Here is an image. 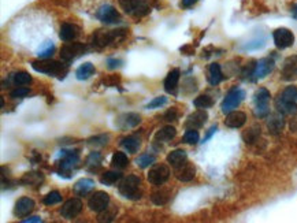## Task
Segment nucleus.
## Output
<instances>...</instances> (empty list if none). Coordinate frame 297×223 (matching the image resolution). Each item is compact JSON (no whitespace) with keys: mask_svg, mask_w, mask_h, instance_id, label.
<instances>
[{"mask_svg":"<svg viewBox=\"0 0 297 223\" xmlns=\"http://www.w3.org/2000/svg\"><path fill=\"white\" fill-rule=\"evenodd\" d=\"M126 33H128V32L125 29H116V30L99 29L96 30L93 35H92L91 43H92V45H93L94 48L102 50V48H106V47H109L111 44L122 41L123 38L126 37Z\"/></svg>","mask_w":297,"mask_h":223,"instance_id":"f257e3e1","label":"nucleus"},{"mask_svg":"<svg viewBox=\"0 0 297 223\" xmlns=\"http://www.w3.org/2000/svg\"><path fill=\"white\" fill-rule=\"evenodd\" d=\"M33 70L37 73H44V74H50V75H56L59 79L65 78L67 74V67L59 63L56 60H51V59H40L32 63Z\"/></svg>","mask_w":297,"mask_h":223,"instance_id":"f03ea898","label":"nucleus"},{"mask_svg":"<svg viewBox=\"0 0 297 223\" xmlns=\"http://www.w3.org/2000/svg\"><path fill=\"white\" fill-rule=\"evenodd\" d=\"M141 185V178L137 175H129L126 178H123L122 182L119 184L118 190L122 194L123 197L130 199V200H136L141 197V192L138 190Z\"/></svg>","mask_w":297,"mask_h":223,"instance_id":"7ed1b4c3","label":"nucleus"},{"mask_svg":"<svg viewBox=\"0 0 297 223\" xmlns=\"http://www.w3.org/2000/svg\"><path fill=\"white\" fill-rule=\"evenodd\" d=\"M270 99L271 94L266 88H260L256 91V93L254 96L255 101V114L259 118H264L268 115L270 112Z\"/></svg>","mask_w":297,"mask_h":223,"instance_id":"20e7f679","label":"nucleus"},{"mask_svg":"<svg viewBox=\"0 0 297 223\" xmlns=\"http://www.w3.org/2000/svg\"><path fill=\"white\" fill-rule=\"evenodd\" d=\"M119 6L126 14L133 17H144L149 13V7L144 0H118Z\"/></svg>","mask_w":297,"mask_h":223,"instance_id":"39448f33","label":"nucleus"},{"mask_svg":"<svg viewBox=\"0 0 297 223\" xmlns=\"http://www.w3.org/2000/svg\"><path fill=\"white\" fill-rule=\"evenodd\" d=\"M244 97H245V92L242 89H239V88L232 89L229 93L226 94L225 100H223L222 106H221L222 112L223 114H229V112L234 111L240 106V103L244 100Z\"/></svg>","mask_w":297,"mask_h":223,"instance_id":"423d86ee","label":"nucleus"},{"mask_svg":"<svg viewBox=\"0 0 297 223\" xmlns=\"http://www.w3.org/2000/svg\"><path fill=\"white\" fill-rule=\"evenodd\" d=\"M87 52V45L81 43H66L60 48V58L65 62H72L74 59L80 58Z\"/></svg>","mask_w":297,"mask_h":223,"instance_id":"0eeeda50","label":"nucleus"},{"mask_svg":"<svg viewBox=\"0 0 297 223\" xmlns=\"http://www.w3.org/2000/svg\"><path fill=\"white\" fill-rule=\"evenodd\" d=\"M170 168L166 165H155L151 167L149 173H148V181L155 185V186H160L163 184H166L167 180L170 178Z\"/></svg>","mask_w":297,"mask_h":223,"instance_id":"6e6552de","label":"nucleus"},{"mask_svg":"<svg viewBox=\"0 0 297 223\" xmlns=\"http://www.w3.org/2000/svg\"><path fill=\"white\" fill-rule=\"evenodd\" d=\"M273 38H274L276 47L279 50L289 48L295 43V35L292 33V30L286 29V28H279V29L274 30Z\"/></svg>","mask_w":297,"mask_h":223,"instance_id":"1a4fd4ad","label":"nucleus"},{"mask_svg":"<svg viewBox=\"0 0 297 223\" xmlns=\"http://www.w3.org/2000/svg\"><path fill=\"white\" fill-rule=\"evenodd\" d=\"M109 205L110 196L106 192H94L88 202V207L93 212H102L103 209H106Z\"/></svg>","mask_w":297,"mask_h":223,"instance_id":"9d476101","label":"nucleus"},{"mask_svg":"<svg viewBox=\"0 0 297 223\" xmlns=\"http://www.w3.org/2000/svg\"><path fill=\"white\" fill-rule=\"evenodd\" d=\"M96 17L99 21H102L103 23H107V25H111V23H118L121 21V15L116 11L115 8L110 4H106V6H102V7L97 10L96 13Z\"/></svg>","mask_w":297,"mask_h":223,"instance_id":"9b49d317","label":"nucleus"},{"mask_svg":"<svg viewBox=\"0 0 297 223\" xmlns=\"http://www.w3.org/2000/svg\"><path fill=\"white\" fill-rule=\"evenodd\" d=\"M82 211V202L80 199H70L63 204V207L60 209V214L65 219H73L80 214Z\"/></svg>","mask_w":297,"mask_h":223,"instance_id":"f8f14e48","label":"nucleus"},{"mask_svg":"<svg viewBox=\"0 0 297 223\" xmlns=\"http://www.w3.org/2000/svg\"><path fill=\"white\" fill-rule=\"evenodd\" d=\"M274 69V60L271 58H264L259 60L255 65L254 73H252V79H261L264 78L266 75H268L270 73L273 72Z\"/></svg>","mask_w":297,"mask_h":223,"instance_id":"ddd939ff","label":"nucleus"},{"mask_svg":"<svg viewBox=\"0 0 297 223\" xmlns=\"http://www.w3.org/2000/svg\"><path fill=\"white\" fill-rule=\"evenodd\" d=\"M80 26H77L75 23H70V22H66L60 26V30H59V37L62 41L65 43H70V41H74L77 37L80 36Z\"/></svg>","mask_w":297,"mask_h":223,"instance_id":"4468645a","label":"nucleus"},{"mask_svg":"<svg viewBox=\"0 0 297 223\" xmlns=\"http://www.w3.org/2000/svg\"><path fill=\"white\" fill-rule=\"evenodd\" d=\"M207 119H208V114L204 111V110H197L196 112H193V114H190V115L188 116V119H186V122H185V128L186 129H200V128H203L204 123L207 122Z\"/></svg>","mask_w":297,"mask_h":223,"instance_id":"2eb2a0df","label":"nucleus"},{"mask_svg":"<svg viewBox=\"0 0 297 223\" xmlns=\"http://www.w3.org/2000/svg\"><path fill=\"white\" fill-rule=\"evenodd\" d=\"M35 209V202L29 197H21L18 202L15 203L14 215L17 218H25L28 216Z\"/></svg>","mask_w":297,"mask_h":223,"instance_id":"dca6fc26","label":"nucleus"},{"mask_svg":"<svg viewBox=\"0 0 297 223\" xmlns=\"http://www.w3.org/2000/svg\"><path fill=\"white\" fill-rule=\"evenodd\" d=\"M141 122V116L136 114V112H128V114H123L118 119H116V126L119 129H131V128H136Z\"/></svg>","mask_w":297,"mask_h":223,"instance_id":"f3484780","label":"nucleus"},{"mask_svg":"<svg viewBox=\"0 0 297 223\" xmlns=\"http://www.w3.org/2000/svg\"><path fill=\"white\" fill-rule=\"evenodd\" d=\"M174 173H175V177H177V180L178 181H182V182H189V181H192L193 178H195L196 168H195V166L192 165V163L186 162V163H184V165L180 166V167L174 168Z\"/></svg>","mask_w":297,"mask_h":223,"instance_id":"a211bd4d","label":"nucleus"},{"mask_svg":"<svg viewBox=\"0 0 297 223\" xmlns=\"http://www.w3.org/2000/svg\"><path fill=\"white\" fill-rule=\"evenodd\" d=\"M246 122V115L242 111H232L226 115L225 125L232 129H240Z\"/></svg>","mask_w":297,"mask_h":223,"instance_id":"6ab92c4d","label":"nucleus"},{"mask_svg":"<svg viewBox=\"0 0 297 223\" xmlns=\"http://www.w3.org/2000/svg\"><path fill=\"white\" fill-rule=\"evenodd\" d=\"M297 77V55L289 56L285 60L282 67V78L285 81H292Z\"/></svg>","mask_w":297,"mask_h":223,"instance_id":"aec40b11","label":"nucleus"},{"mask_svg":"<svg viewBox=\"0 0 297 223\" xmlns=\"http://www.w3.org/2000/svg\"><path fill=\"white\" fill-rule=\"evenodd\" d=\"M180 75H181V72L178 69H173L167 74L166 79H165V89L167 93H175V91L178 88V82H180Z\"/></svg>","mask_w":297,"mask_h":223,"instance_id":"412c9836","label":"nucleus"},{"mask_svg":"<svg viewBox=\"0 0 297 223\" xmlns=\"http://www.w3.org/2000/svg\"><path fill=\"white\" fill-rule=\"evenodd\" d=\"M186 162H188V155L184 149H175L167 155V163L171 165V167H174V168L180 167Z\"/></svg>","mask_w":297,"mask_h":223,"instance_id":"4be33fe9","label":"nucleus"},{"mask_svg":"<svg viewBox=\"0 0 297 223\" xmlns=\"http://www.w3.org/2000/svg\"><path fill=\"white\" fill-rule=\"evenodd\" d=\"M267 128H268V131H270L271 134H274V136L279 134V133H281V131L283 130V128H285V121H283V116L279 115V114L271 116V118L268 119Z\"/></svg>","mask_w":297,"mask_h":223,"instance_id":"5701e85b","label":"nucleus"},{"mask_svg":"<svg viewBox=\"0 0 297 223\" xmlns=\"http://www.w3.org/2000/svg\"><path fill=\"white\" fill-rule=\"evenodd\" d=\"M277 110L283 114V115H295L297 114V104L296 103H289V101L281 100L279 97H277L276 100Z\"/></svg>","mask_w":297,"mask_h":223,"instance_id":"b1692460","label":"nucleus"},{"mask_svg":"<svg viewBox=\"0 0 297 223\" xmlns=\"http://www.w3.org/2000/svg\"><path fill=\"white\" fill-rule=\"evenodd\" d=\"M175 134H177L175 128H173V126H165V128H162L155 134V140L159 141V143H168V141H171L174 138Z\"/></svg>","mask_w":297,"mask_h":223,"instance_id":"393cba45","label":"nucleus"},{"mask_svg":"<svg viewBox=\"0 0 297 223\" xmlns=\"http://www.w3.org/2000/svg\"><path fill=\"white\" fill-rule=\"evenodd\" d=\"M94 187V182L89 178H82L75 185H74V192L80 196H85L88 194L91 190H93Z\"/></svg>","mask_w":297,"mask_h":223,"instance_id":"a878e982","label":"nucleus"},{"mask_svg":"<svg viewBox=\"0 0 297 223\" xmlns=\"http://www.w3.org/2000/svg\"><path fill=\"white\" fill-rule=\"evenodd\" d=\"M223 79V74L221 70V66L218 63H211L208 67V81L211 85H218Z\"/></svg>","mask_w":297,"mask_h":223,"instance_id":"bb28decb","label":"nucleus"},{"mask_svg":"<svg viewBox=\"0 0 297 223\" xmlns=\"http://www.w3.org/2000/svg\"><path fill=\"white\" fill-rule=\"evenodd\" d=\"M94 72H96L94 66L92 65V63L87 62V63L81 65L80 67L77 69V72H75V77H77V79H80V81H84V79L91 78V77H92V75L94 74Z\"/></svg>","mask_w":297,"mask_h":223,"instance_id":"cd10ccee","label":"nucleus"},{"mask_svg":"<svg viewBox=\"0 0 297 223\" xmlns=\"http://www.w3.org/2000/svg\"><path fill=\"white\" fill-rule=\"evenodd\" d=\"M43 181H44L43 174L32 171V173L25 174V175L22 177L21 182L23 184V185H33V186H36V185H40Z\"/></svg>","mask_w":297,"mask_h":223,"instance_id":"c85d7f7f","label":"nucleus"},{"mask_svg":"<svg viewBox=\"0 0 297 223\" xmlns=\"http://www.w3.org/2000/svg\"><path fill=\"white\" fill-rule=\"evenodd\" d=\"M121 144H122L123 148H125V149H126L128 152H130V153H136V152L138 151V148H140L141 143H140V138H137V137H134V136H130V137L123 138Z\"/></svg>","mask_w":297,"mask_h":223,"instance_id":"c756f323","label":"nucleus"},{"mask_svg":"<svg viewBox=\"0 0 297 223\" xmlns=\"http://www.w3.org/2000/svg\"><path fill=\"white\" fill-rule=\"evenodd\" d=\"M122 178V174L118 173V171H106L102 174L100 177V182L103 185H107V186H112L114 184H116L118 181Z\"/></svg>","mask_w":297,"mask_h":223,"instance_id":"7c9ffc66","label":"nucleus"},{"mask_svg":"<svg viewBox=\"0 0 297 223\" xmlns=\"http://www.w3.org/2000/svg\"><path fill=\"white\" fill-rule=\"evenodd\" d=\"M111 165H112V167H115V168L122 170L125 167H128V165H129V159L126 156V153H123V152H115V153L112 155V159H111Z\"/></svg>","mask_w":297,"mask_h":223,"instance_id":"2f4dec72","label":"nucleus"},{"mask_svg":"<svg viewBox=\"0 0 297 223\" xmlns=\"http://www.w3.org/2000/svg\"><path fill=\"white\" fill-rule=\"evenodd\" d=\"M168 199H170V192L166 189H160L158 192H153L151 196V200L156 205H165L168 202Z\"/></svg>","mask_w":297,"mask_h":223,"instance_id":"473e14b6","label":"nucleus"},{"mask_svg":"<svg viewBox=\"0 0 297 223\" xmlns=\"http://www.w3.org/2000/svg\"><path fill=\"white\" fill-rule=\"evenodd\" d=\"M259 137H260V128L259 126H252V128L245 130L242 134V138L246 144H254L255 141H258Z\"/></svg>","mask_w":297,"mask_h":223,"instance_id":"72a5a7b5","label":"nucleus"},{"mask_svg":"<svg viewBox=\"0 0 297 223\" xmlns=\"http://www.w3.org/2000/svg\"><path fill=\"white\" fill-rule=\"evenodd\" d=\"M13 77V82L17 87H23V85H29L32 82V77H30L28 73L25 72H18L11 75Z\"/></svg>","mask_w":297,"mask_h":223,"instance_id":"f704fd0d","label":"nucleus"},{"mask_svg":"<svg viewBox=\"0 0 297 223\" xmlns=\"http://www.w3.org/2000/svg\"><path fill=\"white\" fill-rule=\"evenodd\" d=\"M109 140H110L109 134H99V136L88 138V145L92 147V148H100V147H104V145L107 144Z\"/></svg>","mask_w":297,"mask_h":223,"instance_id":"c9c22d12","label":"nucleus"},{"mask_svg":"<svg viewBox=\"0 0 297 223\" xmlns=\"http://www.w3.org/2000/svg\"><path fill=\"white\" fill-rule=\"evenodd\" d=\"M281 100L289 101V103H296L297 101V88L296 87H288L286 89H283L282 93H279L278 96Z\"/></svg>","mask_w":297,"mask_h":223,"instance_id":"e433bc0d","label":"nucleus"},{"mask_svg":"<svg viewBox=\"0 0 297 223\" xmlns=\"http://www.w3.org/2000/svg\"><path fill=\"white\" fill-rule=\"evenodd\" d=\"M193 104H195V107L204 110V108L212 107L214 106V100L208 94H200L199 97H196L195 100H193Z\"/></svg>","mask_w":297,"mask_h":223,"instance_id":"4c0bfd02","label":"nucleus"},{"mask_svg":"<svg viewBox=\"0 0 297 223\" xmlns=\"http://www.w3.org/2000/svg\"><path fill=\"white\" fill-rule=\"evenodd\" d=\"M99 222H111L114 221V218L118 214V209L114 208V207H107L106 209H103L102 212H99Z\"/></svg>","mask_w":297,"mask_h":223,"instance_id":"58836bf2","label":"nucleus"},{"mask_svg":"<svg viewBox=\"0 0 297 223\" xmlns=\"http://www.w3.org/2000/svg\"><path fill=\"white\" fill-rule=\"evenodd\" d=\"M87 165L94 170V168H99L102 165V155L99 152H91V155L87 159Z\"/></svg>","mask_w":297,"mask_h":223,"instance_id":"ea45409f","label":"nucleus"},{"mask_svg":"<svg viewBox=\"0 0 297 223\" xmlns=\"http://www.w3.org/2000/svg\"><path fill=\"white\" fill-rule=\"evenodd\" d=\"M199 140H200V136L196 129H188L186 133L184 134V143H186V144L195 145L199 143Z\"/></svg>","mask_w":297,"mask_h":223,"instance_id":"a19ab883","label":"nucleus"},{"mask_svg":"<svg viewBox=\"0 0 297 223\" xmlns=\"http://www.w3.org/2000/svg\"><path fill=\"white\" fill-rule=\"evenodd\" d=\"M60 202H62V196H60V193L56 192V190L50 192V193L44 197V200H43V203L45 204V205H54V204H59Z\"/></svg>","mask_w":297,"mask_h":223,"instance_id":"79ce46f5","label":"nucleus"},{"mask_svg":"<svg viewBox=\"0 0 297 223\" xmlns=\"http://www.w3.org/2000/svg\"><path fill=\"white\" fill-rule=\"evenodd\" d=\"M155 156L153 155H148V153H145V155H141V156H138L137 160H136V163H137V166H140L141 168H147V167H149L151 165H153L155 163Z\"/></svg>","mask_w":297,"mask_h":223,"instance_id":"37998d69","label":"nucleus"},{"mask_svg":"<svg viewBox=\"0 0 297 223\" xmlns=\"http://www.w3.org/2000/svg\"><path fill=\"white\" fill-rule=\"evenodd\" d=\"M54 51H55V47H54V44L47 43L45 45H44L43 48L40 50V52H38V58H40V59H50L52 56V54H54Z\"/></svg>","mask_w":297,"mask_h":223,"instance_id":"c03bdc74","label":"nucleus"},{"mask_svg":"<svg viewBox=\"0 0 297 223\" xmlns=\"http://www.w3.org/2000/svg\"><path fill=\"white\" fill-rule=\"evenodd\" d=\"M166 103H167V97H165V96H158V97H155L153 100L149 101L145 108H148V110H155V108L163 107Z\"/></svg>","mask_w":297,"mask_h":223,"instance_id":"a18cd8bd","label":"nucleus"},{"mask_svg":"<svg viewBox=\"0 0 297 223\" xmlns=\"http://www.w3.org/2000/svg\"><path fill=\"white\" fill-rule=\"evenodd\" d=\"M28 94H29V89H28V88L18 87L11 92L10 96H11L13 99H22V97H25V96H28Z\"/></svg>","mask_w":297,"mask_h":223,"instance_id":"49530a36","label":"nucleus"},{"mask_svg":"<svg viewBox=\"0 0 297 223\" xmlns=\"http://www.w3.org/2000/svg\"><path fill=\"white\" fill-rule=\"evenodd\" d=\"M163 118H165L166 122H174V121L178 119V110L175 107L170 108L168 111H166V114H165Z\"/></svg>","mask_w":297,"mask_h":223,"instance_id":"de8ad7c7","label":"nucleus"},{"mask_svg":"<svg viewBox=\"0 0 297 223\" xmlns=\"http://www.w3.org/2000/svg\"><path fill=\"white\" fill-rule=\"evenodd\" d=\"M264 45V40H256V41H252L246 45V50H256V48H260Z\"/></svg>","mask_w":297,"mask_h":223,"instance_id":"09e8293b","label":"nucleus"},{"mask_svg":"<svg viewBox=\"0 0 297 223\" xmlns=\"http://www.w3.org/2000/svg\"><path fill=\"white\" fill-rule=\"evenodd\" d=\"M121 65H122V60H119V59H112V58L107 59V66H109V69H116V67H119Z\"/></svg>","mask_w":297,"mask_h":223,"instance_id":"8fccbe9b","label":"nucleus"},{"mask_svg":"<svg viewBox=\"0 0 297 223\" xmlns=\"http://www.w3.org/2000/svg\"><path fill=\"white\" fill-rule=\"evenodd\" d=\"M199 0H182L181 1V7L182 8H190L192 6H195Z\"/></svg>","mask_w":297,"mask_h":223,"instance_id":"3c124183","label":"nucleus"},{"mask_svg":"<svg viewBox=\"0 0 297 223\" xmlns=\"http://www.w3.org/2000/svg\"><path fill=\"white\" fill-rule=\"evenodd\" d=\"M43 221L40 216H30V218H28V219H23V222L25 223H29V222H36V223H40Z\"/></svg>","mask_w":297,"mask_h":223,"instance_id":"603ef678","label":"nucleus"},{"mask_svg":"<svg viewBox=\"0 0 297 223\" xmlns=\"http://www.w3.org/2000/svg\"><path fill=\"white\" fill-rule=\"evenodd\" d=\"M217 126H212V128H211L210 130H208V133H207V134H205V137H204V143H205V141H207V140H210L211 137H212V134H214V133H215V131H217Z\"/></svg>","mask_w":297,"mask_h":223,"instance_id":"864d4df0","label":"nucleus"},{"mask_svg":"<svg viewBox=\"0 0 297 223\" xmlns=\"http://www.w3.org/2000/svg\"><path fill=\"white\" fill-rule=\"evenodd\" d=\"M292 15H293L295 19H297V4H295V6L292 7Z\"/></svg>","mask_w":297,"mask_h":223,"instance_id":"5fc2aeb1","label":"nucleus"}]
</instances>
